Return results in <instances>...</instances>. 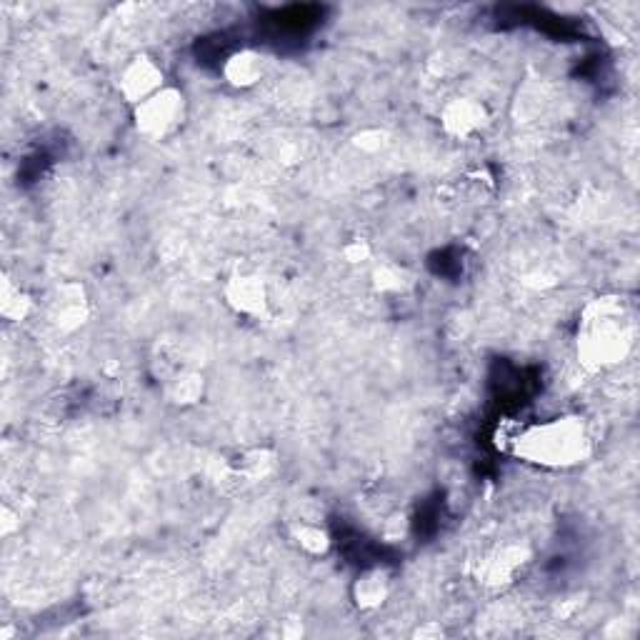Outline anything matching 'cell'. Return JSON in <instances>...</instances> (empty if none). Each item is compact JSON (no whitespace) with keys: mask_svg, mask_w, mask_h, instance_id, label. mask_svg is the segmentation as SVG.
I'll return each instance as SVG.
<instances>
[{"mask_svg":"<svg viewBox=\"0 0 640 640\" xmlns=\"http://www.w3.org/2000/svg\"><path fill=\"white\" fill-rule=\"evenodd\" d=\"M635 323L620 298H598L583 310L578 325V360L588 370H603L628 358Z\"/></svg>","mask_w":640,"mask_h":640,"instance_id":"obj_1","label":"cell"},{"mask_svg":"<svg viewBox=\"0 0 640 640\" xmlns=\"http://www.w3.org/2000/svg\"><path fill=\"white\" fill-rule=\"evenodd\" d=\"M513 453L540 468H570L590 455V435L583 420L563 415L520 430L513 438Z\"/></svg>","mask_w":640,"mask_h":640,"instance_id":"obj_2","label":"cell"},{"mask_svg":"<svg viewBox=\"0 0 640 640\" xmlns=\"http://www.w3.org/2000/svg\"><path fill=\"white\" fill-rule=\"evenodd\" d=\"M135 128L145 135V138L163 140L173 135L175 130L183 125L185 120V95L178 88L165 85L148 100L133 108Z\"/></svg>","mask_w":640,"mask_h":640,"instance_id":"obj_3","label":"cell"},{"mask_svg":"<svg viewBox=\"0 0 640 640\" xmlns=\"http://www.w3.org/2000/svg\"><path fill=\"white\" fill-rule=\"evenodd\" d=\"M163 88L165 73L150 55H135V58H130L118 75V93L133 108Z\"/></svg>","mask_w":640,"mask_h":640,"instance_id":"obj_4","label":"cell"},{"mask_svg":"<svg viewBox=\"0 0 640 640\" xmlns=\"http://www.w3.org/2000/svg\"><path fill=\"white\" fill-rule=\"evenodd\" d=\"M225 303L245 318H265L268 313V285L260 275H233L223 288Z\"/></svg>","mask_w":640,"mask_h":640,"instance_id":"obj_5","label":"cell"},{"mask_svg":"<svg viewBox=\"0 0 640 640\" xmlns=\"http://www.w3.org/2000/svg\"><path fill=\"white\" fill-rule=\"evenodd\" d=\"M440 125L453 138H470L488 125V108L473 98H453L440 108Z\"/></svg>","mask_w":640,"mask_h":640,"instance_id":"obj_6","label":"cell"},{"mask_svg":"<svg viewBox=\"0 0 640 640\" xmlns=\"http://www.w3.org/2000/svg\"><path fill=\"white\" fill-rule=\"evenodd\" d=\"M223 75L233 88H253L265 75L263 55L255 50H238L225 60Z\"/></svg>","mask_w":640,"mask_h":640,"instance_id":"obj_7","label":"cell"},{"mask_svg":"<svg viewBox=\"0 0 640 640\" xmlns=\"http://www.w3.org/2000/svg\"><path fill=\"white\" fill-rule=\"evenodd\" d=\"M390 575L383 568H368L355 578L353 600L360 610H375L388 600Z\"/></svg>","mask_w":640,"mask_h":640,"instance_id":"obj_8","label":"cell"},{"mask_svg":"<svg viewBox=\"0 0 640 640\" xmlns=\"http://www.w3.org/2000/svg\"><path fill=\"white\" fill-rule=\"evenodd\" d=\"M205 395V375L198 370H175L165 380V398L178 408H190Z\"/></svg>","mask_w":640,"mask_h":640,"instance_id":"obj_9","label":"cell"},{"mask_svg":"<svg viewBox=\"0 0 640 640\" xmlns=\"http://www.w3.org/2000/svg\"><path fill=\"white\" fill-rule=\"evenodd\" d=\"M88 320V303L83 298V290L78 285H68L63 288V300L58 303V313H55V323L60 330H78L80 325Z\"/></svg>","mask_w":640,"mask_h":640,"instance_id":"obj_10","label":"cell"},{"mask_svg":"<svg viewBox=\"0 0 640 640\" xmlns=\"http://www.w3.org/2000/svg\"><path fill=\"white\" fill-rule=\"evenodd\" d=\"M290 538H293L295 545L308 555H325L330 550L328 530L320 528V525L315 523H308V520L293 523V528H290Z\"/></svg>","mask_w":640,"mask_h":640,"instance_id":"obj_11","label":"cell"},{"mask_svg":"<svg viewBox=\"0 0 640 640\" xmlns=\"http://www.w3.org/2000/svg\"><path fill=\"white\" fill-rule=\"evenodd\" d=\"M33 310V300L25 290H20V285H15L10 278H3V285H0V313L8 320L18 323V320H25Z\"/></svg>","mask_w":640,"mask_h":640,"instance_id":"obj_12","label":"cell"},{"mask_svg":"<svg viewBox=\"0 0 640 640\" xmlns=\"http://www.w3.org/2000/svg\"><path fill=\"white\" fill-rule=\"evenodd\" d=\"M525 558V550L520 548H505L500 550V555H495L488 565V580L493 583H508L510 578L515 575V570L523 565Z\"/></svg>","mask_w":640,"mask_h":640,"instance_id":"obj_13","label":"cell"},{"mask_svg":"<svg viewBox=\"0 0 640 640\" xmlns=\"http://www.w3.org/2000/svg\"><path fill=\"white\" fill-rule=\"evenodd\" d=\"M273 468H275V455L268 453V450H250V453H245L238 463L240 473L250 480L265 478Z\"/></svg>","mask_w":640,"mask_h":640,"instance_id":"obj_14","label":"cell"},{"mask_svg":"<svg viewBox=\"0 0 640 640\" xmlns=\"http://www.w3.org/2000/svg\"><path fill=\"white\" fill-rule=\"evenodd\" d=\"M373 285L380 290V293H395L405 285V273L398 268V265H378L373 270Z\"/></svg>","mask_w":640,"mask_h":640,"instance_id":"obj_15","label":"cell"},{"mask_svg":"<svg viewBox=\"0 0 640 640\" xmlns=\"http://www.w3.org/2000/svg\"><path fill=\"white\" fill-rule=\"evenodd\" d=\"M353 145L365 150V153H375V150H380L385 145V133L380 128H365L355 135Z\"/></svg>","mask_w":640,"mask_h":640,"instance_id":"obj_16","label":"cell"},{"mask_svg":"<svg viewBox=\"0 0 640 640\" xmlns=\"http://www.w3.org/2000/svg\"><path fill=\"white\" fill-rule=\"evenodd\" d=\"M343 255H345V260L353 265L365 263V260H370V245L365 243V240H353V243L345 245Z\"/></svg>","mask_w":640,"mask_h":640,"instance_id":"obj_17","label":"cell"}]
</instances>
